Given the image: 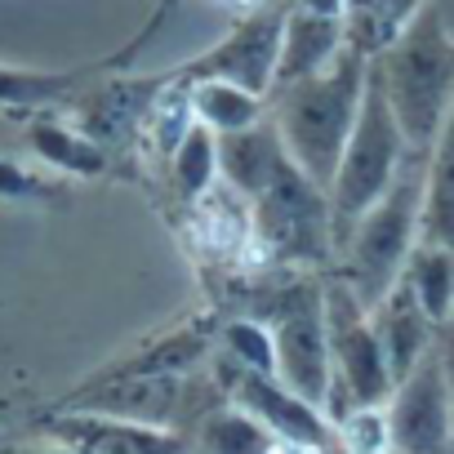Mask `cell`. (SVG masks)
I'll return each mask as SVG.
<instances>
[{
    "label": "cell",
    "mask_w": 454,
    "mask_h": 454,
    "mask_svg": "<svg viewBox=\"0 0 454 454\" xmlns=\"http://www.w3.org/2000/svg\"><path fill=\"white\" fill-rule=\"evenodd\" d=\"M370 63L365 54H356L352 45L339 54L334 67L272 94V121L286 138V152L294 156V165L330 192L339 156L356 129L361 116V98H365V81H370Z\"/></svg>",
    "instance_id": "cell-1"
},
{
    "label": "cell",
    "mask_w": 454,
    "mask_h": 454,
    "mask_svg": "<svg viewBox=\"0 0 454 454\" xmlns=\"http://www.w3.org/2000/svg\"><path fill=\"white\" fill-rule=\"evenodd\" d=\"M396 125L410 152L427 156L445 116L454 112V32L445 27L441 10L427 0V10L374 59Z\"/></svg>",
    "instance_id": "cell-2"
},
{
    "label": "cell",
    "mask_w": 454,
    "mask_h": 454,
    "mask_svg": "<svg viewBox=\"0 0 454 454\" xmlns=\"http://www.w3.org/2000/svg\"><path fill=\"white\" fill-rule=\"evenodd\" d=\"M410 143L396 125V112L387 103L383 76L370 63V81H365V98H361V116L356 129L339 156L334 183H330V223H334V254H343L352 227L392 192V183L401 178L405 160H410Z\"/></svg>",
    "instance_id": "cell-3"
},
{
    "label": "cell",
    "mask_w": 454,
    "mask_h": 454,
    "mask_svg": "<svg viewBox=\"0 0 454 454\" xmlns=\"http://www.w3.org/2000/svg\"><path fill=\"white\" fill-rule=\"evenodd\" d=\"M423 160L427 156H419V152L405 160L392 192L352 227V237L343 246L339 277L356 290L365 312H374L396 290L414 246L423 241Z\"/></svg>",
    "instance_id": "cell-4"
},
{
    "label": "cell",
    "mask_w": 454,
    "mask_h": 454,
    "mask_svg": "<svg viewBox=\"0 0 454 454\" xmlns=\"http://www.w3.org/2000/svg\"><path fill=\"white\" fill-rule=\"evenodd\" d=\"M325 330H330V361H334V383L325 401V419L339 423L361 405H387L396 383L383 356V343L370 325L365 303L343 277L325 281Z\"/></svg>",
    "instance_id": "cell-5"
},
{
    "label": "cell",
    "mask_w": 454,
    "mask_h": 454,
    "mask_svg": "<svg viewBox=\"0 0 454 454\" xmlns=\"http://www.w3.org/2000/svg\"><path fill=\"white\" fill-rule=\"evenodd\" d=\"M254 232L272 250L277 268H325L334 259V223H330V192L317 187L294 156L277 169V178L250 200Z\"/></svg>",
    "instance_id": "cell-6"
},
{
    "label": "cell",
    "mask_w": 454,
    "mask_h": 454,
    "mask_svg": "<svg viewBox=\"0 0 454 454\" xmlns=\"http://www.w3.org/2000/svg\"><path fill=\"white\" fill-rule=\"evenodd\" d=\"M272 317V339H277V379L325 410L330 383H334V361H330V330H325V286L317 281H294L272 294L268 303Z\"/></svg>",
    "instance_id": "cell-7"
},
{
    "label": "cell",
    "mask_w": 454,
    "mask_h": 454,
    "mask_svg": "<svg viewBox=\"0 0 454 454\" xmlns=\"http://www.w3.org/2000/svg\"><path fill=\"white\" fill-rule=\"evenodd\" d=\"M281 32H286V5L277 10H254L241 14V23L227 32L218 45L196 54L187 67L169 72L183 85L196 81H232L259 98H272L277 85V63H281Z\"/></svg>",
    "instance_id": "cell-8"
},
{
    "label": "cell",
    "mask_w": 454,
    "mask_h": 454,
    "mask_svg": "<svg viewBox=\"0 0 454 454\" xmlns=\"http://www.w3.org/2000/svg\"><path fill=\"white\" fill-rule=\"evenodd\" d=\"M387 427L396 454H454V414L436 348L396 383L387 401Z\"/></svg>",
    "instance_id": "cell-9"
},
{
    "label": "cell",
    "mask_w": 454,
    "mask_h": 454,
    "mask_svg": "<svg viewBox=\"0 0 454 454\" xmlns=\"http://www.w3.org/2000/svg\"><path fill=\"white\" fill-rule=\"evenodd\" d=\"M227 401L241 405L250 419H259L272 436L299 445V450H312V454H343L339 450V436H334V423L325 419V410H317L312 401H303L299 392H290L277 374H254V370H241L232 361V383H227Z\"/></svg>",
    "instance_id": "cell-10"
},
{
    "label": "cell",
    "mask_w": 454,
    "mask_h": 454,
    "mask_svg": "<svg viewBox=\"0 0 454 454\" xmlns=\"http://www.w3.org/2000/svg\"><path fill=\"white\" fill-rule=\"evenodd\" d=\"M343 50H348V0H286V32H281V63L272 94L334 67Z\"/></svg>",
    "instance_id": "cell-11"
},
{
    "label": "cell",
    "mask_w": 454,
    "mask_h": 454,
    "mask_svg": "<svg viewBox=\"0 0 454 454\" xmlns=\"http://www.w3.org/2000/svg\"><path fill=\"white\" fill-rule=\"evenodd\" d=\"M192 374H147V379H90L81 392H72L63 405L67 410H90V414H112L129 423H156V427H178L187 396H192ZM183 432V427H178Z\"/></svg>",
    "instance_id": "cell-12"
},
{
    "label": "cell",
    "mask_w": 454,
    "mask_h": 454,
    "mask_svg": "<svg viewBox=\"0 0 454 454\" xmlns=\"http://www.w3.org/2000/svg\"><path fill=\"white\" fill-rule=\"evenodd\" d=\"M41 432L67 454H192V436L178 427L129 423L90 410H67L50 419Z\"/></svg>",
    "instance_id": "cell-13"
},
{
    "label": "cell",
    "mask_w": 454,
    "mask_h": 454,
    "mask_svg": "<svg viewBox=\"0 0 454 454\" xmlns=\"http://www.w3.org/2000/svg\"><path fill=\"white\" fill-rule=\"evenodd\" d=\"M370 325H374V334H379V343H383L392 383H401V379L436 348V321L419 308V299L410 294L405 281H396V290L370 312Z\"/></svg>",
    "instance_id": "cell-14"
},
{
    "label": "cell",
    "mask_w": 454,
    "mask_h": 454,
    "mask_svg": "<svg viewBox=\"0 0 454 454\" xmlns=\"http://www.w3.org/2000/svg\"><path fill=\"white\" fill-rule=\"evenodd\" d=\"M286 160H290V152H286V138L272 116H263L259 125H250L241 134L218 138V178L227 187H237L246 200H254L277 178V169Z\"/></svg>",
    "instance_id": "cell-15"
},
{
    "label": "cell",
    "mask_w": 454,
    "mask_h": 454,
    "mask_svg": "<svg viewBox=\"0 0 454 454\" xmlns=\"http://www.w3.org/2000/svg\"><path fill=\"white\" fill-rule=\"evenodd\" d=\"M250 237H254V209L223 178L200 200H192V241L200 250H209L218 263H237V254L250 246Z\"/></svg>",
    "instance_id": "cell-16"
},
{
    "label": "cell",
    "mask_w": 454,
    "mask_h": 454,
    "mask_svg": "<svg viewBox=\"0 0 454 454\" xmlns=\"http://www.w3.org/2000/svg\"><path fill=\"white\" fill-rule=\"evenodd\" d=\"M27 147L59 174H72V178H98L107 174V147L94 143L90 134H81L72 121H59V116H32L27 121Z\"/></svg>",
    "instance_id": "cell-17"
},
{
    "label": "cell",
    "mask_w": 454,
    "mask_h": 454,
    "mask_svg": "<svg viewBox=\"0 0 454 454\" xmlns=\"http://www.w3.org/2000/svg\"><path fill=\"white\" fill-rule=\"evenodd\" d=\"M423 241L454 250V112L423 160Z\"/></svg>",
    "instance_id": "cell-18"
},
{
    "label": "cell",
    "mask_w": 454,
    "mask_h": 454,
    "mask_svg": "<svg viewBox=\"0 0 454 454\" xmlns=\"http://www.w3.org/2000/svg\"><path fill=\"white\" fill-rule=\"evenodd\" d=\"M192 107H196V125H205L214 138L241 134V129H250L268 116V98H259V94H250L232 81H196Z\"/></svg>",
    "instance_id": "cell-19"
},
{
    "label": "cell",
    "mask_w": 454,
    "mask_h": 454,
    "mask_svg": "<svg viewBox=\"0 0 454 454\" xmlns=\"http://www.w3.org/2000/svg\"><path fill=\"white\" fill-rule=\"evenodd\" d=\"M401 281L410 286V294L419 299V308L436 325L454 321V250L432 246V241H419Z\"/></svg>",
    "instance_id": "cell-20"
},
{
    "label": "cell",
    "mask_w": 454,
    "mask_h": 454,
    "mask_svg": "<svg viewBox=\"0 0 454 454\" xmlns=\"http://www.w3.org/2000/svg\"><path fill=\"white\" fill-rule=\"evenodd\" d=\"M196 129V107H192V85L174 81V76H160V90L143 116V138L152 143L156 156L174 160V152L183 147V138Z\"/></svg>",
    "instance_id": "cell-21"
},
{
    "label": "cell",
    "mask_w": 454,
    "mask_h": 454,
    "mask_svg": "<svg viewBox=\"0 0 454 454\" xmlns=\"http://www.w3.org/2000/svg\"><path fill=\"white\" fill-rule=\"evenodd\" d=\"M169 178H174V192L183 196V205L200 200V196L218 183V138H214L205 125H196V129L183 138V147H178L174 160H169Z\"/></svg>",
    "instance_id": "cell-22"
},
{
    "label": "cell",
    "mask_w": 454,
    "mask_h": 454,
    "mask_svg": "<svg viewBox=\"0 0 454 454\" xmlns=\"http://www.w3.org/2000/svg\"><path fill=\"white\" fill-rule=\"evenodd\" d=\"M218 343L241 370L277 374V339H272V325H263L259 317H227L218 325Z\"/></svg>",
    "instance_id": "cell-23"
},
{
    "label": "cell",
    "mask_w": 454,
    "mask_h": 454,
    "mask_svg": "<svg viewBox=\"0 0 454 454\" xmlns=\"http://www.w3.org/2000/svg\"><path fill=\"white\" fill-rule=\"evenodd\" d=\"M76 90V72H27L0 63V107H50Z\"/></svg>",
    "instance_id": "cell-24"
},
{
    "label": "cell",
    "mask_w": 454,
    "mask_h": 454,
    "mask_svg": "<svg viewBox=\"0 0 454 454\" xmlns=\"http://www.w3.org/2000/svg\"><path fill=\"white\" fill-rule=\"evenodd\" d=\"M339 450L343 454H379L392 450V427H387V405H361L348 419L334 423Z\"/></svg>",
    "instance_id": "cell-25"
},
{
    "label": "cell",
    "mask_w": 454,
    "mask_h": 454,
    "mask_svg": "<svg viewBox=\"0 0 454 454\" xmlns=\"http://www.w3.org/2000/svg\"><path fill=\"white\" fill-rule=\"evenodd\" d=\"M50 187H45V178H36L27 165H19V160H5L0 156V196L5 200H23V196H45Z\"/></svg>",
    "instance_id": "cell-26"
},
{
    "label": "cell",
    "mask_w": 454,
    "mask_h": 454,
    "mask_svg": "<svg viewBox=\"0 0 454 454\" xmlns=\"http://www.w3.org/2000/svg\"><path fill=\"white\" fill-rule=\"evenodd\" d=\"M436 361H441L445 392H450V414H454V321L436 325Z\"/></svg>",
    "instance_id": "cell-27"
},
{
    "label": "cell",
    "mask_w": 454,
    "mask_h": 454,
    "mask_svg": "<svg viewBox=\"0 0 454 454\" xmlns=\"http://www.w3.org/2000/svg\"><path fill=\"white\" fill-rule=\"evenodd\" d=\"M379 454H396V450H379Z\"/></svg>",
    "instance_id": "cell-28"
}]
</instances>
